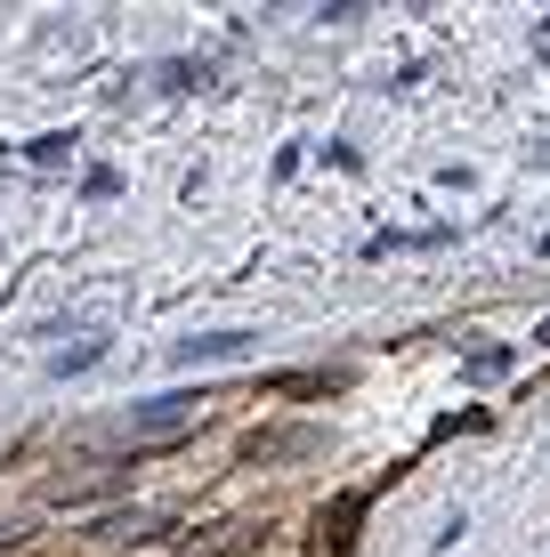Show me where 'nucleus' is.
<instances>
[{
  "instance_id": "4",
  "label": "nucleus",
  "mask_w": 550,
  "mask_h": 557,
  "mask_svg": "<svg viewBox=\"0 0 550 557\" xmlns=\"http://www.w3.org/2000/svg\"><path fill=\"white\" fill-rule=\"evenodd\" d=\"M502 363H510V348H478V356H469V380H494Z\"/></svg>"
},
{
  "instance_id": "1",
  "label": "nucleus",
  "mask_w": 550,
  "mask_h": 557,
  "mask_svg": "<svg viewBox=\"0 0 550 557\" xmlns=\"http://www.w3.org/2000/svg\"><path fill=\"white\" fill-rule=\"evenodd\" d=\"M195 420V396H155V405H138L122 420V436H170V429H186Z\"/></svg>"
},
{
  "instance_id": "2",
  "label": "nucleus",
  "mask_w": 550,
  "mask_h": 557,
  "mask_svg": "<svg viewBox=\"0 0 550 557\" xmlns=\"http://www.w3.org/2000/svg\"><path fill=\"white\" fill-rule=\"evenodd\" d=\"M252 348V332H203V339H179V363H227Z\"/></svg>"
},
{
  "instance_id": "3",
  "label": "nucleus",
  "mask_w": 550,
  "mask_h": 557,
  "mask_svg": "<svg viewBox=\"0 0 550 557\" xmlns=\"http://www.w3.org/2000/svg\"><path fill=\"white\" fill-rule=\"evenodd\" d=\"M98 356H106V339H82V348H65V356H57V372H89Z\"/></svg>"
}]
</instances>
